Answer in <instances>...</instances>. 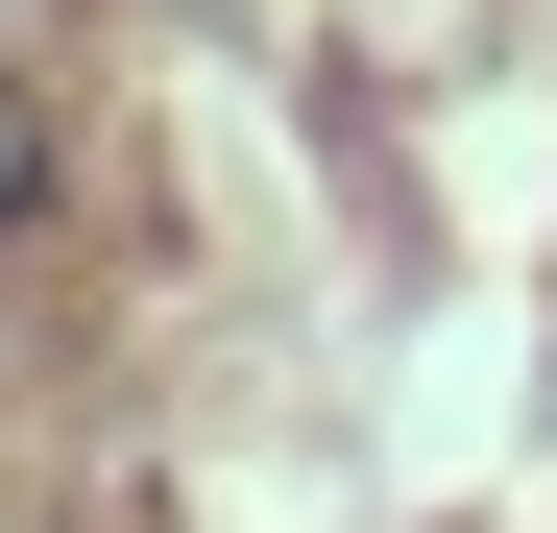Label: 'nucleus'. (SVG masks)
<instances>
[{
  "label": "nucleus",
  "mask_w": 557,
  "mask_h": 533,
  "mask_svg": "<svg viewBox=\"0 0 557 533\" xmlns=\"http://www.w3.org/2000/svg\"><path fill=\"white\" fill-rule=\"evenodd\" d=\"M73 195H98V146H73V98L0 49V266H49V243H73Z\"/></svg>",
  "instance_id": "nucleus-1"
}]
</instances>
